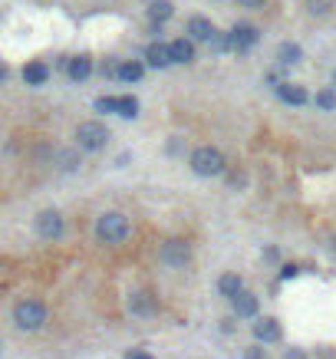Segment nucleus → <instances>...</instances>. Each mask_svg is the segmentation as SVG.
<instances>
[{
	"label": "nucleus",
	"instance_id": "1",
	"mask_svg": "<svg viewBox=\"0 0 336 359\" xmlns=\"http://www.w3.org/2000/svg\"><path fill=\"white\" fill-rule=\"evenodd\" d=\"M129 218L125 214H119V211H109V214H103L99 221H96V238L103 240V244H123L125 238H129Z\"/></svg>",
	"mask_w": 336,
	"mask_h": 359
},
{
	"label": "nucleus",
	"instance_id": "2",
	"mask_svg": "<svg viewBox=\"0 0 336 359\" xmlns=\"http://www.w3.org/2000/svg\"><path fill=\"white\" fill-rule=\"evenodd\" d=\"M191 172L201 175V178H211V175H221L224 172V155L211 145H201V149L191 152Z\"/></svg>",
	"mask_w": 336,
	"mask_h": 359
},
{
	"label": "nucleus",
	"instance_id": "3",
	"mask_svg": "<svg viewBox=\"0 0 336 359\" xmlns=\"http://www.w3.org/2000/svg\"><path fill=\"white\" fill-rule=\"evenodd\" d=\"M14 323L20 329H27V333L40 329L46 323V307L40 300H20L14 307Z\"/></svg>",
	"mask_w": 336,
	"mask_h": 359
},
{
	"label": "nucleus",
	"instance_id": "4",
	"mask_svg": "<svg viewBox=\"0 0 336 359\" xmlns=\"http://www.w3.org/2000/svg\"><path fill=\"white\" fill-rule=\"evenodd\" d=\"M109 142V129L103 125V122H79L76 129V145L83 152H99L106 149Z\"/></svg>",
	"mask_w": 336,
	"mask_h": 359
},
{
	"label": "nucleus",
	"instance_id": "5",
	"mask_svg": "<svg viewBox=\"0 0 336 359\" xmlns=\"http://www.w3.org/2000/svg\"><path fill=\"white\" fill-rule=\"evenodd\" d=\"M162 264L165 267H185L188 260H191V247H188V240H182V238H171V240H165L162 244Z\"/></svg>",
	"mask_w": 336,
	"mask_h": 359
},
{
	"label": "nucleus",
	"instance_id": "6",
	"mask_svg": "<svg viewBox=\"0 0 336 359\" xmlns=\"http://www.w3.org/2000/svg\"><path fill=\"white\" fill-rule=\"evenodd\" d=\"M36 234L46 240H56L63 238V218L60 211H40L36 214Z\"/></svg>",
	"mask_w": 336,
	"mask_h": 359
},
{
	"label": "nucleus",
	"instance_id": "7",
	"mask_svg": "<svg viewBox=\"0 0 336 359\" xmlns=\"http://www.w3.org/2000/svg\"><path fill=\"white\" fill-rule=\"evenodd\" d=\"M228 40H231V50L244 53V50H251V46L258 43V27H251V23H238V27L228 33Z\"/></svg>",
	"mask_w": 336,
	"mask_h": 359
},
{
	"label": "nucleus",
	"instance_id": "8",
	"mask_svg": "<svg viewBox=\"0 0 336 359\" xmlns=\"http://www.w3.org/2000/svg\"><path fill=\"white\" fill-rule=\"evenodd\" d=\"M254 340L258 343H277L280 340V323H277L274 316H264L254 323Z\"/></svg>",
	"mask_w": 336,
	"mask_h": 359
},
{
	"label": "nucleus",
	"instance_id": "9",
	"mask_svg": "<svg viewBox=\"0 0 336 359\" xmlns=\"http://www.w3.org/2000/svg\"><path fill=\"white\" fill-rule=\"evenodd\" d=\"M129 310L136 316H152L155 310H158V303H155L152 294H132V297H129Z\"/></svg>",
	"mask_w": 336,
	"mask_h": 359
},
{
	"label": "nucleus",
	"instance_id": "10",
	"mask_svg": "<svg viewBox=\"0 0 336 359\" xmlns=\"http://www.w3.org/2000/svg\"><path fill=\"white\" fill-rule=\"evenodd\" d=\"M188 33H191V40H214V23L208 17H191L188 20Z\"/></svg>",
	"mask_w": 336,
	"mask_h": 359
},
{
	"label": "nucleus",
	"instance_id": "11",
	"mask_svg": "<svg viewBox=\"0 0 336 359\" xmlns=\"http://www.w3.org/2000/svg\"><path fill=\"white\" fill-rule=\"evenodd\" d=\"M168 57H171V63H191L195 60V43L191 40H171L168 43Z\"/></svg>",
	"mask_w": 336,
	"mask_h": 359
},
{
	"label": "nucleus",
	"instance_id": "12",
	"mask_svg": "<svg viewBox=\"0 0 336 359\" xmlns=\"http://www.w3.org/2000/svg\"><path fill=\"white\" fill-rule=\"evenodd\" d=\"M218 290H221V297L234 300L238 294H244V280H241L238 274H221V280H218Z\"/></svg>",
	"mask_w": 336,
	"mask_h": 359
},
{
	"label": "nucleus",
	"instance_id": "13",
	"mask_svg": "<svg viewBox=\"0 0 336 359\" xmlns=\"http://www.w3.org/2000/svg\"><path fill=\"white\" fill-rule=\"evenodd\" d=\"M277 96H280L284 103H291V105H304L306 103V90L304 86H293V83H280V86H277Z\"/></svg>",
	"mask_w": 336,
	"mask_h": 359
},
{
	"label": "nucleus",
	"instance_id": "14",
	"mask_svg": "<svg viewBox=\"0 0 336 359\" xmlns=\"http://www.w3.org/2000/svg\"><path fill=\"white\" fill-rule=\"evenodd\" d=\"M66 73H70V79L83 83V79L92 73V60H90V57H73V60L66 63Z\"/></svg>",
	"mask_w": 336,
	"mask_h": 359
},
{
	"label": "nucleus",
	"instance_id": "15",
	"mask_svg": "<svg viewBox=\"0 0 336 359\" xmlns=\"http://www.w3.org/2000/svg\"><path fill=\"white\" fill-rule=\"evenodd\" d=\"M46 79H50V70H46L43 63H27L23 66V83L27 86H43Z\"/></svg>",
	"mask_w": 336,
	"mask_h": 359
},
{
	"label": "nucleus",
	"instance_id": "16",
	"mask_svg": "<svg viewBox=\"0 0 336 359\" xmlns=\"http://www.w3.org/2000/svg\"><path fill=\"white\" fill-rule=\"evenodd\" d=\"M231 303H234V314L238 316H258V297H254V294H238V297L231 300Z\"/></svg>",
	"mask_w": 336,
	"mask_h": 359
},
{
	"label": "nucleus",
	"instance_id": "17",
	"mask_svg": "<svg viewBox=\"0 0 336 359\" xmlns=\"http://www.w3.org/2000/svg\"><path fill=\"white\" fill-rule=\"evenodd\" d=\"M145 60H149V66H155V70L168 66V63H171V57H168V43H149V50H145Z\"/></svg>",
	"mask_w": 336,
	"mask_h": 359
},
{
	"label": "nucleus",
	"instance_id": "18",
	"mask_svg": "<svg viewBox=\"0 0 336 359\" xmlns=\"http://www.w3.org/2000/svg\"><path fill=\"white\" fill-rule=\"evenodd\" d=\"M171 14H175L171 0H152V7H149V17H152L155 23H165V20H168Z\"/></svg>",
	"mask_w": 336,
	"mask_h": 359
},
{
	"label": "nucleus",
	"instance_id": "19",
	"mask_svg": "<svg viewBox=\"0 0 336 359\" xmlns=\"http://www.w3.org/2000/svg\"><path fill=\"white\" fill-rule=\"evenodd\" d=\"M116 73H119V79H125V83H138L142 73H145V66H142V63H123V66H116Z\"/></svg>",
	"mask_w": 336,
	"mask_h": 359
},
{
	"label": "nucleus",
	"instance_id": "20",
	"mask_svg": "<svg viewBox=\"0 0 336 359\" xmlns=\"http://www.w3.org/2000/svg\"><path fill=\"white\" fill-rule=\"evenodd\" d=\"M116 112H119V116H125V119H136V116H138V103L132 99V96H119Z\"/></svg>",
	"mask_w": 336,
	"mask_h": 359
},
{
	"label": "nucleus",
	"instance_id": "21",
	"mask_svg": "<svg viewBox=\"0 0 336 359\" xmlns=\"http://www.w3.org/2000/svg\"><path fill=\"white\" fill-rule=\"evenodd\" d=\"M304 60V50L297 43H280V63H300Z\"/></svg>",
	"mask_w": 336,
	"mask_h": 359
},
{
	"label": "nucleus",
	"instance_id": "22",
	"mask_svg": "<svg viewBox=\"0 0 336 359\" xmlns=\"http://www.w3.org/2000/svg\"><path fill=\"white\" fill-rule=\"evenodd\" d=\"M306 10L313 17H326L333 10V0H306Z\"/></svg>",
	"mask_w": 336,
	"mask_h": 359
},
{
	"label": "nucleus",
	"instance_id": "23",
	"mask_svg": "<svg viewBox=\"0 0 336 359\" xmlns=\"http://www.w3.org/2000/svg\"><path fill=\"white\" fill-rule=\"evenodd\" d=\"M317 105H320V109H326V112H333V109H336V92L333 90L317 92Z\"/></svg>",
	"mask_w": 336,
	"mask_h": 359
},
{
	"label": "nucleus",
	"instance_id": "24",
	"mask_svg": "<svg viewBox=\"0 0 336 359\" xmlns=\"http://www.w3.org/2000/svg\"><path fill=\"white\" fill-rule=\"evenodd\" d=\"M76 165H79V155H76V152H60V168L73 172Z\"/></svg>",
	"mask_w": 336,
	"mask_h": 359
},
{
	"label": "nucleus",
	"instance_id": "25",
	"mask_svg": "<svg viewBox=\"0 0 336 359\" xmlns=\"http://www.w3.org/2000/svg\"><path fill=\"white\" fill-rule=\"evenodd\" d=\"M116 103H119L116 96H99V99H96V109H99V112H116Z\"/></svg>",
	"mask_w": 336,
	"mask_h": 359
},
{
	"label": "nucleus",
	"instance_id": "26",
	"mask_svg": "<svg viewBox=\"0 0 336 359\" xmlns=\"http://www.w3.org/2000/svg\"><path fill=\"white\" fill-rule=\"evenodd\" d=\"M244 359H267V353H264L260 346H251V349L244 353Z\"/></svg>",
	"mask_w": 336,
	"mask_h": 359
},
{
	"label": "nucleus",
	"instance_id": "27",
	"mask_svg": "<svg viewBox=\"0 0 336 359\" xmlns=\"http://www.w3.org/2000/svg\"><path fill=\"white\" fill-rule=\"evenodd\" d=\"M297 274H300V267H293V264H287V267L280 270V277H284V280H293Z\"/></svg>",
	"mask_w": 336,
	"mask_h": 359
},
{
	"label": "nucleus",
	"instance_id": "28",
	"mask_svg": "<svg viewBox=\"0 0 336 359\" xmlns=\"http://www.w3.org/2000/svg\"><path fill=\"white\" fill-rule=\"evenodd\" d=\"M125 359H155V356L145 353V349H132V353H125Z\"/></svg>",
	"mask_w": 336,
	"mask_h": 359
},
{
	"label": "nucleus",
	"instance_id": "29",
	"mask_svg": "<svg viewBox=\"0 0 336 359\" xmlns=\"http://www.w3.org/2000/svg\"><path fill=\"white\" fill-rule=\"evenodd\" d=\"M238 3H241V7H251V10H258V7H264L267 0H238Z\"/></svg>",
	"mask_w": 336,
	"mask_h": 359
},
{
	"label": "nucleus",
	"instance_id": "30",
	"mask_svg": "<svg viewBox=\"0 0 336 359\" xmlns=\"http://www.w3.org/2000/svg\"><path fill=\"white\" fill-rule=\"evenodd\" d=\"M287 359H306V356L300 353V349H291V353H287Z\"/></svg>",
	"mask_w": 336,
	"mask_h": 359
},
{
	"label": "nucleus",
	"instance_id": "31",
	"mask_svg": "<svg viewBox=\"0 0 336 359\" xmlns=\"http://www.w3.org/2000/svg\"><path fill=\"white\" fill-rule=\"evenodd\" d=\"M3 79H7V70H3V66H0V83H3Z\"/></svg>",
	"mask_w": 336,
	"mask_h": 359
},
{
	"label": "nucleus",
	"instance_id": "32",
	"mask_svg": "<svg viewBox=\"0 0 336 359\" xmlns=\"http://www.w3.org/2000/svg\"><path fill=\"white\" fill-rule=\"evenodd\" d=\"M333 86H336V73H333Z\"/></svg>",
	"mask_w": 336,
	"mask_h": 359
}]
</instances>
